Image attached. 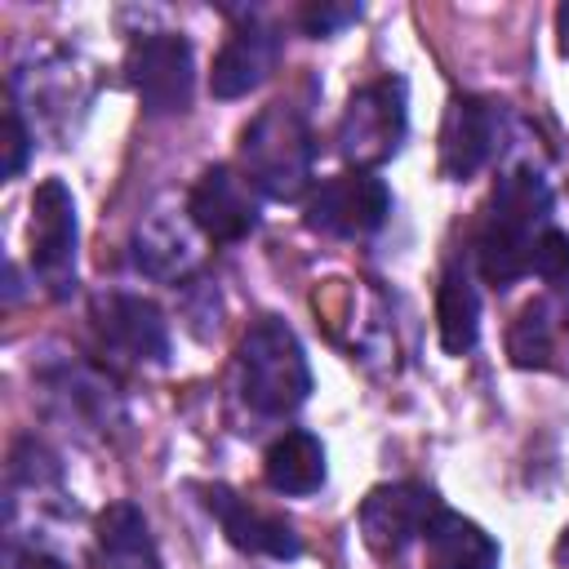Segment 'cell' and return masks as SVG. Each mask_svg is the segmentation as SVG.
<instances>
[{
	"label": "cell",
	"mask_w": 569,
	"mask_h": 569,
	"mask_svg": "<svg viewBox=\"0 0 569 569\" xmlns=\"http://www.w3.org/2000/svg\"><path fill=\"white\" fill-rule=\"evenodd\" d=\"M542 284H551L556 293H569V231L547 227L538 249H533V267H529Z\"/></svg>",
	"instance_id": "20"
},
{
	"label": "cell",
	"mask_w": 569,
	"mask_h": 569,
	"mask_svg": "<svg viewBox=\"0 0 569 569\" xmlns=\"http://www.w3.org/2000/svg\"><path fill=\"white\" fill-rule=\"evenodd\" d=\"M133 262H138V271H147L156 280H178L196 262L191 231L173 213H151L133 231Z\"/></svg>",
	"instance_id": "17"
},
{
	"label": "cell",
	"mask_w": 569,
	"mask_h": 569,
	"mask_svg": "<svg viewBox=\"0 0 569 569\" xmlns=\"http://www.w3.org/2000/svg\"><path fill=\"white\" fill-rule=\"evenodd\" d=\"M93 329H98L102 347L124 356V360L160 365L169 356V329H164V316L151 298H138V293L98 298L93 302Z\"/></svg>",
	"instance_id": "11"
},
{
	"label": "cell",
	"mask_w": 569,
	"mask_h": 569,
	"mask_svg": "<svg viewBox=\"0 0 569 569\" xmlns=\"http://www.w3.org/2000/svg\"><path fill=\"white\" fill-rule=\"evenodd\" d=\"M391 213V191L382 178L356 169V173H338L325 178L302 209V222L320 236H338V240H356V236H373Z\"/></svg>",
	"instance_id": "6"
},
{
	"label": "cell",
	"mask_w": 569,
	"mask_h": 569,
	"mask_svg": "<svg viewBox=\"0 0 569 569\" xmlns=\"http://www.w3.org/2000/svg\"><path fill=\"white\" fill-rule=\"evenodd\" d=\"M440 511V498L418 485V480H396V485H378L369 489V498L360 502V538L373 556L391 560L400 556L413 538H422V529L431 525V516Z\"/></svg>",
	"instance_id": "8"
},
{
	"label": "cell",
	"mask_w": 569,
	"mask_h": 569,
	"mask_svg": "<svg viewBox=\"0 0 569 569\" xmlns=\"http://www.w3.org/2000/svg\"><path fill=\"white\" fill-rule=\"evenodd\" d=\"M13 569H67V565L53 560V556H44V551H27V556L13 560Z\"/></svg>",
	"instance_id": "23"
},
{
	"label": "cell",
	"mask_w": 569,
	"mask_h": 569,
	"mask_svg": "<svg viewBox=\"0 0 569 569\" xmlns=\"http://www.w3.org/2000/svg\"><path fill=\"white\" fill-rule=\"evenodd\" d=\"M27 151H31V133L22 124V111L9 102V111H4V178H18L22 173Z\"/></svg>",
	"instance_id": "22"
},
{
	"label": "cell",
	"mask_w": 569,
	"mask_h": 569,
	"mask_svg": "<svg viewBox=\"0 0 569 569\" xmlns=\"http://www.w3.org/2000/svg\"><path fill=\"white\" fill-rule=\"evenodd\" d=\"M276 62H280V36L262 22H244L218 49L209 89H213V98H244L276 71Z\"/></svg>",
	"instance_id": "13"
},
{
	"label": "cell",
	"mask_w": 569,
	"mask_h": 569,
	"mask_svg": "<svg viewBox=\"0 0 569 569\" xmlns=\"http://www.w3.org/2000/svg\"><path fill=\"white\" fill-rule=\"evenodd\" d=\"M187 218L213 244H236L258 227V187L231 164H209L191 182Z\"/></svg>",
	"instance_id": "9"
},
{
	"label": "cell",
	"mask_w": 569,
	"mask_h": 569,
	"mask_svg": "<svg viewBox=\"0 0 569 569\" xmlns=\"http://www.w3.org/2000/svg\"><path fill=\"white\" fill-rule=\"evenodd\" d=\"M329 467H325V445L311 436V431H284L271 440L267 458H262V480L276 489V493H316L325 485Z\"/></svg>",
	"instance_id": "15"
},
{
	"label": "cell",
	"mask_w": 569,
	"mask_h": 569,
	"mask_svg": "<svg viewBox=\"0 0 569 569\" xmlns=\"http://www.w3.org/2000/svg\"><path fill=\"white\" fill-rule=\"evenodd\" d=\"M551 227V187L538 169H507L476 231V267L493 289L516 284L533 267V249Z\"/></svg>",
	"instance_id": "1"
},
{
	"label": "cell",
	"mask_w": 569,
	"mask_h": 569,
	"mask_svg": "<svg viewBox=\"0 0 569 569\" xmlns=\"http://www.w3.org/2000/svg\"><path fill=\"white\" fill-rule=\"evenodd\" d=\"M498 133H502V116L493 102L453 98L440 120V173L449 182L476 178L489 164V156L498 151Z\"/></svg>",
	"instance_id": "10"
},
{
	"label": "cell",
	"mask_w": 569,
	"mask_h": 569,
	"mask_svg": "<svg viewBox=\"0 0 569 569\" xmlns=\"http://www.w3.org/2000/svg\"><path fill=\"white\" fill-rule=\"evenodd\" d=\"M240 160H244V178L271 196V200H298L311 182V160H316V142H311V124L298 107L289 102H271L262 107L244 129H240Z\"/></svg>",
	"instance_id": "2"
},
{
	"label": "cell",
	"mask_w": 569,
	"mask_h": 569,
	"mask_svg": "<svg viewBox=\"0 0 569 569\" xmlns=\"http://www.w3.org/2000/svg\"><path fill=\"white\" fill-rule=\"evenodd\" d=\"M351 22H360V4H351V0H311L298 9V27L316 40H329Z\"/></svg>",
	"instance_id": "21"
},
{
	"label": "cell",
	"mask_w": 569,
	"mask_h": 569,
	"mask_svg": "<svg viewBox=\"0 0 569 569\" xmlns=\"http://www.w3.org/2000/svg\"><path fill=\"white\" fill-rule=\"evenodd\" d=\"M556 560L569 565V525H565V533H560V542H556Z\"/></svg>",
	"instance_id": "25"
},
{
	"label": "cell",
	"mask_w": 569,
	"mask_h": 569,
	"mask_svg": "<svg viewBox=\"0 0 569 569\" xmlns=\"http://www.w3.org/2000/svg\"><path fill=\"white\" fill-rule=\"evenodd\" d=\"M204 507L218 516L222 533L231 547L249 551V556H267V560H298L302 556V538L293 533L289 520L244 502L240 493H231L227 485H209L204 489Z\"/></svg>",
	"instance_id": "12"
},
{
	"label": "cell",
	"mask_w": 569,
	"mask_h": 569,
	"mask_svg": "<svg viewBox=\"0 0 569 569\" xmlns=\"http://www.w3.org/2000/svg\"><path fill=\"white\" fill-rule=\"evenodd\" d=\"M98 551L107 569H160L151 525L133 502H111L98 516Z\"/></svg>",
	"instance_id": "16"
},
{
	"label": "cell",
	"mask_w": 569,
	"mask_h": 569,
	"mask_svg": "<svg viewBox=\"0 0 569 569\" xmlns=\"http://www.w3.org/2000/svg\"><path fill=\"white\" fill-rule=\"evenodd\" d=\"M31 267L53 298L76 289V200L62 178H44L31 196Z\"/></svg>",
	"instance_id": "7"
},
{
	"label": "cell",
	"mask_w": 569,
	"mask_h": 569,
	"mask_svg": "<svg viewBox=\"0 0 569 569\" xmlns=\"http://www.w3.org/2000/svg\"><path fill=\"white\" fill-rule=\"evenodd\" d=\"M129 84L147 116H178L196 93V53L178 31H147L129 44L124 58Z\"/></svg>",
	"instance_id": "5"
},
{
	"label": "cell",
	"mask_w": 569,
	"mask_h": 569,
	"mask_svg": "<svg viewBox=\"0 0 569 569\" xmlns=\"http://www.w3.org/2000/svg\"><path fill=\"white\" fill-rule=\"evenodd\" d=\"M240 396L267 418H284L311 396L307 351L284 320L262 316L249 325L240 342Z\"/></svg>",
	"instance_id": "3"
},
{
	"label": "cell",
	"mask_w": 569,
	"mask_h": 569,
	"mask_svg": "<svg viewBox=\"0 0 569 569\" xmlns=\"http://www.w3.org/2000/svg\"><path fill=\"white\" fill-rule=\"evenodd\" d=\"M556 342H560V311L547 298L529 302L507 329V356L520 369H547L556 360Z\"/></svg>",
	"instance_id": "19"
},
{
	"label": "cell",
	"mask_w": 569,
	"mask_h": 569,
	"mask_svg": "<svg viewBox=\"0 0 569 569\" xmlns=\"http://www.w3.org/2000/svg\"><path fill=\"white\" fill-rule=\"evenodd\" d=\"M556 31H560V49L569 53V4L556 9Z\"/></svg>",
	"instance_id": "24"
},
{
	"label": "cell",
	"mask_w": 569,
	"mask_h": 569,
	"mask_svg": "<svg viewBox=\"0 0 569 569\" xmlns=\"http://www.w3.org/2000/svg\"><path fill=\"white\" fill-rule=\"evenodd\" d=\"M431 569H498V542L467 516L440 507L422 529Z\"/></svg>",
	"instance_id": "14"
},
{
	"label": "cell",
	"mask_w": 569,
	"mask_h": 569,
	"mask_svg": "<svg viewBox=\"0 0 569 569\" xmlns=\"http://www.w3.org/2000/svg\"><path fill=\"white\" fill-rule=\"evenodd\" d=\"M436 325H440V347L449 356H467L480 338V298H476V284H471L467 267H458V262L440 276Z\"/></svg>",
	"instance_id": "18"
},
{
	"label": "cell",
	"mask_w": 569,
	"mask_h": 569,
	"mask_svg": "<svg viewBox=\"0 0 569 569\" xmlns=\"http://www.w3.org/2000/svg\"><path fill=\"white\" fill-rule=\"evenodd\" d=\"M409 129V98H405V80L400 76H382L360 84L338 120V156L351 160L356 169H373L387 164Z\"/></svg>",
	"instance_id": "4"
}]
</instances>
